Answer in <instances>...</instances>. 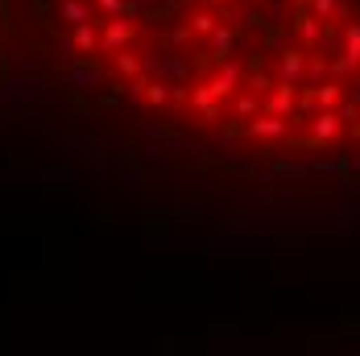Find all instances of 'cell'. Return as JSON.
Returning <instances> with one entry per match:
<instances>
[{
    "mask_svg": "<svg viewBox=\"0 0 360 356\" xmlns=\"http://www.w3.org/2000/svg\"><path fill=\"white\" fill-rule=\"evenodd\" d=\"M356 356H360V352H356Z\"/></svg>",
    "mask_w": 360,
    "mask_h": 356,
    "instance_id": "obj_2",
    "label": "cell"
},
{
    "mask_svg": "<svg viewBox=\"0 0 360 356\" xmlns=\"http://www.w3.org/2000/svg\"><path fill=\"white\" fill-rule=\"evenodd\" d=\"M79 87L290 224L360 220V0H41Z\"/></svg>",
    "mask_w": 360,
    "mask_h": 356,
    "instance_id": "obj_1",
    "label": "cell"
}]
</instances>
